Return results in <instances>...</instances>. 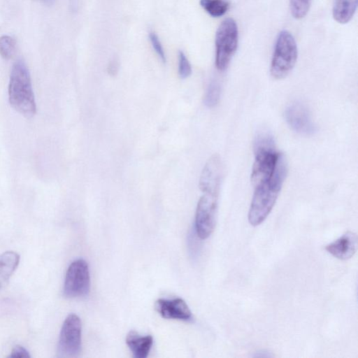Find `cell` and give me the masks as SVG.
<instances>
[{
	"label": "cell",
	"instance_id": "obj_1",
	"mask_svg": "<svg viewBox=\"0 0 358 358\" xmlns=\"http://www.w3.org/2000/svg\"><path fill=\"white\" fill-rule=\"evenodd\" d=\"M287 173V162L281 153L272 177L255 187L248 212V221L252 226L262 224L273 209Z\"/></svg>",
	"mask_w": 358,
	"mask_h": 358
},
{
	"label": "cell",
	"instance_id": "obj_2",
	"mask_svg": "<svg viewBox=\"0 0 358 358\" xmlns=\"http://www.w3.org/2000/svg\"><path fill=\"white\" fill-rule=\"evenodd\" d=\"M8 98L11 106L19 113L31 117L36 106L28 68L22 59L13 65L8 85Z\"/></svg>",
	"mask_w": 358,
	"mask_h": 358
},
{
	"label": "cell",
	"instance_id": "obj_3",
	"mask_svg": "<svg viewBox=\"0 0 358 358\" xmlns=\"http://www.w3.org/2000/svg\"><path fill=\"white\" fill-rule=\"evenodd\" d=\"M298 55L293 36L287 30L281 31L276 38L270 72L277 80L285 78L294 68Z\"/></svg>",
	"mask_w": 358,
	"mask_h": 358
},
{
	"label": "cell",
	"instance_id": "obj_4",
	"mask_svg": "<svg viewBox=\"0 0 358 358\" xmlns=\"http://www.w3.org/2000/svg\"><path fill=\"white\" fill-rule=\"evenodd\" d=\"M238 42V30L236 22L231 17L224 20L215 34V66L220 71H225L234 55Z\"/></svg>",
	"mask_w": 358,
	"mask_h": 358
},
{
	"label": "cell",
	"instance_id": "obj_5",
	"mask_svg": "<svg viewBox=\"0 0 358 358\" xmlns=\"http://www.w3.org/2000/svg\"><path fill=\"white\" fill-rule=\"evenodd\" d=\"M90 290V276L87 263L82 259L73 261L69 266L64 284V294L67 298L87 296Z\"/></svg>",
	"mask_w": 358,
	"mask_h": 358
},
{
	"label": "cell",
	"instance_id": "obj_6",
	"mask_svg": "<svg viewBox=\"0 0 358 358\" xmlns=\"http://www.w3.org/2000/svg\"><path fill=\"white\" fill-rule=\"evenodd\" d=\"M81 321L76 314L65 319L59 334L58 355L60 357H75L81 350Z\"/></svg>",
	"mask_w": 358,
	"mask_h": 358
},
{
	"label": "cell",
	"instance_id": "obj_7",
	"mask_svg": "<svg viewBox=\"0 0 358 358\" xmlns=\"http://www.w3.org/2000/svg\"><path fill=\"white\" fill-rule=\"evenodd\" d=\"M218 196L203 193L199 199L195 215V231L206 239L213 232L216 223Z\"/></svg>",
	"mask_w": 358,
	"mask_h": 358
},
{
	"label": "cell",
	"instance_id": "obj_8",
	"mask_svg": "<svg viewBox=\"0 0 358 358\" xmlns=\"http://www.w3.org/2000/svg\"><path fill=\"white\" fill-rule=\"evenodd\" d=\"M222 178V163L218 155H212L206 162L199 179L203 193L218 196Z\"/></svg>",
	"mask_w": 358,
	"mask_h": 358
},
{
	"label": "cell",
	"instance_id": "obj_9",
	"mask_svg": "<svg viewBox=\"0 0 358 358\" xmlns=\"http://www.w3.org/2000/svg\"><path fill=\"white\" fill-rule=\"evenodd\" d=\"M285 117L289 126L299 134L311 135L316 130L308 110L300 103L290 104L285 110Z\"/></svg>",
	"mask_w": 358,
	"mask_h": 358
},
{
	"label": "cell",
	"instance_id": "obj_10",
	"mask_svg": "<svg viewBox=\"0 0 358 358\" xmlns=\"http://www.w3.org/2000/svg\"><path fill=\"white\" fill-rule=\"evenodd\" d=\"M157 313L165 319L189 321L192 314L186 302L180 299H158L155 304Z\"/></svg>",
	"mask_w": 358,
	"mask_h": 358
},
{
	"label": "cell",
	"instance_id": "obj_11",
	"mask_svg": "<svg viewBox=\"0 0 358 358\" xmlns=\"http://www.w3.org/2000/svg\"><path fill=\"white\" fill-rule=\"evenodd\" d=\"M357 236L348 231L334 242L328 244L325 250L334 257L346 260L351 258L357 250Z\"/></svg>",
	"mask_w": 358,
	"mask_h": 358
},
{
	"label": "cell",
	"instance_id": "obj_12",
	"mask_svg": "<svg viewBox=\"0 0 358 358\" xmlns=\"http://www.w3.org/2000/svg\"><path fill=\"white\" fill-rule=\"evenodd\" d=\"M126 343L134 357L145 358L153 344V338L150 335L141 336L135 331H131L127 336Z\"/></svg>",
	"mask_w": 358,
	"mask_h": 358
},
{
	"label": "cell",
	"instance_id": "obj_13",
	"mask_svg": "<svg viewBox=\"0 0 358 358\" xmlns=\"http://www.w3.org/2000/svg\"><path fill=\"white\" fill-rule=\"evenodd\" d=\"M358 0H334L332 14L334 19L340 24L348 23L353 17Z\"/></svg>",
	"mask_w": 358,
	"mask_h": 358
},
{
	"label": "cell",
	"instance_id": "obj_14",
	"mask_svg": "<svg viewBox=\"0 0 358 358\" xmlns=\"http://www.w3.org/2000/svg\"><path fill=\"white\" fill-rule=\"evenodd\" d=\"M20 255L13 251H6L0 255V275L8 280L17 268Z\"/></svg>",
	"mask_w": 358,
	"mask_h": 358
},
{
	"label": "cell",
	"instance_id": "obj_15",
	"mask_svg": "<svg viewBox=\"0 0 358 358\" xmlns=\"http://www.w3.org/2000/svg\"><path fill=\"white\" fill-rule=\"evenodd\" d=\"M201 6L212 17L224 15L229 8V0H200Z\"/></svg>",
	"mask_w": 358,
	"mask_h": 358
},
{
	"label": "cell",
	"instance_id": "obj_16",
	"mask_svg": "<svg viewBox=\"0 0 358 358\" xmlns=\"http://www.w3.org/2000/svg\"><path fill=\"white\" fill-rule=\"evenodd\" d=\"M221 94V87L217 80H212L209 83L205 97L204 103L208 108L215 107L219 102Z\"/></svg>",
	"mask_w": 358,
	"mask_h": 358
},
{
	"label": "cell",
	"instance_id": "obj_17",
	"mask_svg": "<svg viewBox=\"0 0 358 358\" xmlns=\"http://www.w3.org/2000/svg\"><path fill=\"white\" fill-rule=\"evenodd\" d=\"M312 0H290V12L297 20L303 18L308 13Z\"/></svg>",
	"mask_w": 358,
	"mask_h": 358
},
{
	"label": "cell",
	"instance_id": "obj_18",
	"mask_svg": "<svg viewBox=\"0 0 358 358\" xmlns=\"http://www.w3.org/2000/svg\"><path fill=\"white\" fill-rule=\"evenodd\" d=\"M16 47L15 40L10 36L3 35L0 37V55L5 59H10Z\"/></svg>",
	"mask_w": 358,
	"mask_h": 358
},
{
	"label": "cell",
	"instance_id": "obj_19",
	"mask_svg": "<svg viewBox=\"0 0 358 358\" xmlns=\"http://www.w3.org/2000/svg\"><path fill=\"white\" fill-rule=\"evenodd\" d=\"M178 73L182 79L188 78L192 73L190 63L182 51L178 52Z\"/></svg>",
	"mask_w": 358,
	"mask_h": 358
},
{
	"label": "cell",
	"instance_id": "obj_20",
	"mask_svg": "<svg viewBox=\"0 0 358 358\" xmlns=\"http://www.w3.org/2000/svg\"><path fill=\"white\" fill-rule=\"evenodd\" d=\"M149 38L152 46L156 53L158 55L163 62H166L165 53L158 36L155 33L150 32L149 34Z\"/></svg>",
	"mask_w": 358,
	"mask_h": 358
},
{
	"label": "cell",
	"instance_id": "obj_21",
	"mask_svg": "<svg viewBox=\"0 0 358 358\" xmlns=\"http://www.w3.org/2000/svg\"><path fill=\"white\" fill-rule=\"evenodd\" d=\"M29 352L21 345L15 346L8 357H30Z\"/></svg>",
	"mask_w": 358,
	"mask_h": 358
},
{
	"label": "cell",
	"instance_id": "obj_22",
	"mask_svg": "<svg viewBox=\"0 0 358 358\" xmlns=\"http://www.w3.org/2000/svg\"><path fill=\"white\" fill-rule=\"evenodd\" d=\"M1 282H0V289H1Z\"/></svg>",
	"mask_w": 358,
	"mask_h": 358
},
{
	"label": "cell",
	"instance_id": "obj_23",
	"mask_svg": "<svg viewBox=\"0 0 358 358\" xmlns=\"http://www.w3.org/2000/svg\"><path fill=\"white\" fill-rule=\"evenodd\" d=\"M34 1H42V0H34Z\"/></svg>",
	"mask_w": 358,
	"mask_h": 358
}]
</instances>
